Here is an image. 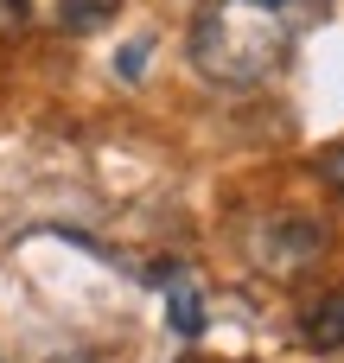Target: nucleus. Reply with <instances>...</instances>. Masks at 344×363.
<instances>
[{"mask_svg": "<svg viewBox=\"0 0 344 363\" xmlns=\"http://www.w3.org/2000/svg\"><path fill=\"white\" fill-rule=\"evenodd\" d=\"M0 363H6V357H0Z\"/></svg>", "mask_w": 344, "mask_h": 363, "instance_id": "9", "label": "nucleus"}, {"mask_svg": "<svg viewBox=\"0 0 344 363\" xmlns=\"http://www.w3.org/2000/svg\"><path fill=\"white\" fill-rule=\"evenodd\" d=\"M243 255L268 281H300L326 255V223L306 217V211H255L243 223Z\"/></svg>", "mask_w": 344, "mask_h": 363, "instance_id": "2", "label": "nucleus"}, {"mask_svg": "<svg viewBox=\"0 0 344 363\" xmlns=\"http://www.w3.org/2000/svg\"><path fill=\"white\" fill-rule=\"evenodd\" d=\"M192 70L217 89H268L294 57V13L274 0H204L185 32Z\"/></svg>", "mask_w": 344, "mask_h": 363, "instance_id": "1", "label": "nucleus"}, {"mask_svg": "<svg viewBox=\"0 0 344 363\" xmlns=\"http://www.w3.org/2000/svg\"><path fill=\"white\" fill-rule=\"evenodd\" d=\"M300 338H306V351H344V287L338 294H319L300 313Z\"/></svg>", "mask_w": 344, "mask_h": 363, "instance_id": "4", "label": "nucleus"}, {"mask_svg": "<svg viewBox=\"0 0 344 363\" xmlns=\"http://www.w3.org/2000/svg\"><path fill=\"white\" fill-rule=\"evenodd\" d=\"M274 6H287V13H300V6H313V0H274Z\"/></svg>", "mask_w": 344, "mask_h": 363, "instance_id": "7", "label": "nucleus"}, {"mask_svg": "<svg viewBox=\"0 0 344 363\" xmlns=\"http://www.w3.org/2000/svg\"><path fill=\"white\" fill-rule=\"evenodd\" d=\"M166 306H172V332L179 338H198L204 332V294H198V281L185 274V268H166Z\"/></svg>", "mask_w": 344, "mask_h": 363, "instance_id": "5", "label": "nucleus"}, {"mask_svg": "<svg viewBox=\"0 0 344 363\" xmlns=\"http://www.w3.org/2000/svg\"><path fill=\"white\" fill-rule=\"evenodd\" d=\"M26 6V26H45V32H96L121 13V0H19Z\"/></svg>", "mask_w": 344, "mask_h": 363, "instance_id": "3", "label": "nucleus"}, {"mask_svg": "<svg viewBox=\"0 0 344 363\" xmlns=\"http://www.w3.org/2000/svg\"><path fill=\"white\" fill-rule=\"evenodd\" d=\"M313 172H319V179L344 198V140H332V147H319V153H313Z\"/></svg>", "mask_w": 344, "mask_h": 363, "instance_id": "6", "label": "nucleus"}, {"mask_svg": "<svg viewBox=\"0 0 344 363\" xmlns=\"http://www.w3.org/2000/svg\"><path fill=\"white\" fill-rule=\"evenodd\" d=\"M57 363H89V357H57Z\"/></svg>", "mask_w": 344, "mask_h": 363, "instance_id": "8", "label": "nucleus"}]
</instances>
